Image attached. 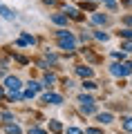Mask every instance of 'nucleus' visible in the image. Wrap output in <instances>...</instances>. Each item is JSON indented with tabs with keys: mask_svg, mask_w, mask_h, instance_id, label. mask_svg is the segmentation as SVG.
Returning a JSON list of instances; mask_svg holds the SVG:
<instances>
[{
	"mask_svg": "<svg viewBox=\"0 0 132 134\" xmlns=\"http://www.w3.org/2000/svg\"><path fill=\"white\" fill-rule=\"evenodd\" d=\"M56 38H58V47H61L63 52H74V49H76V40H74V34H72V31H67V29H58Z\"/></svg>",
	"mask_w": 132,
	"mask_h": 134,
	"instance_id": "f257e3e1",
	"label": "nucleus"
},
{
	"mask_svg": "<svg viewBox=\"0 0 132 134\" xmlns=\"http://www.w3.org/2000/svg\"><path fill=\"white\" fill-rule=\"evenodd\" d=\"M5 90L9 92V94H20V90H23L20 78H18V76H7V78H5Z\"/></svg>",
	"mask_w": 132,
	"mask_h": 134,
	"instance_id": "f03ea898",
	"label": "nucleus"
},
{
	"mask_svg": "<svg viewBox=\"0 0 132 134\" xmlns=\"http://www.w3.org/2000/svg\"><path fill=\"white\" fill-rule=\"evenodd\" d=\"M110 74L123 78V76H128V74H132V69L128 67V63H112V65H110Z\"/></svg>",
	"mask_w": 132,
	"mask_h": 134,
	"instance_id": "7ed1b4c3",
	"label": "nucleus"
},
{
	"mask_svg": "<svg viewBox=\"0 0 132 134\" xmlns=\"http://www.w3.org/2000/svg\"><path fill=\"white\" fill-rule=\"evenodd\" d=\"M34 43H36V38H34L31 34H27V31H23V34H20V38L16 40L18 47H27V45H34Z\"/></svg>",
	"mask_w": 132,
	"mask_h": 134,
	"instance_id": "20e7f679",
	"label": "nucleus"
},
{
	"mask_svg": "<svg viewBox=\"0 0 132 134\" xmlns=\"http://www.w3.org/2000/svg\"><path fill=\"white\" fill-rule=\"evenodd\" d=\"M43 100H45V103H52V105H61L63 96L61 94H54V92H47V94H43Z\"/></svg>",
	"mask_w": 132,
	"mask_h": 134,
	"instance_id": "39448f33",
	"label": "nucleus"
},
{
	"mask_svg": "<svg viewBox=\"0 0 132 134\" xmlns=\"http://www.w3.org/2000/svg\"><path fill=\"white\" fill-rule=\"evenodd\" d=\"M49 20H52L54 25H61V27H67V23H70L67 14H52V16H49Z\"/></svg>",
	"mask_w": 132,
	"mask_h": 134,
	"instance_id": "423d86ee",
	"label": "nucleus"
},
{
	"mask_svg": "<svg viewBox=\"0 0 132 134\" xmlns=\"http://www.w3.org/2000/svg\"><path fill=\"white\" fill-rule=\"evenodd\" d=\"M76 74H78L81 78H92V74H94V69H92V67H87V65H78L76 67Z\"/></svg>",
	"mask_w": 132,
	"mask_h": 134,
	"instance_id": "0eeeda50",
	"label": "nucleus"
},
{
	"mask_svg": "<svg viewBox=\"0 0 132 134\" xmlns=\"http://www.w3.org/2000/svg\"><path fill=\"white\" fill-rule=\"evenodd\" d=\"M0 16H2L5 20H16V11L9 9L7 5H2V2H0Z\"/></svg>",
	"mask_w": 132,
	"mask_h": 134,
	"instance_id": "6e6552de",
	"label": "nucleus"
},
{
	"mask_svg": "<svg viewBox=\"0 0 132 134\" xmlns=\"http://www.w3.org/2000/svg\"><path fill=\"white\" fill-rule=\"evenodd\" d=\"M96 121H99L101 125H110L114 121V116H112V112H99V114H96Z\"/></svg>",
	"mask_w": 132,
	"mask_h": 134,
	"instance_id": "1a4fd4ad",
	"label": "nucleus"
},
{
	"mask_svg": "<svg viewBox=\"0 0 132 134\" xmlns=\"http://www.w3.org/2000/svg\"><path fill=\"white\" fill-rule=\"evenodd\" d=\"M81 105V112H83V114H94L96 112V103L94 100H92V103H78Z\"/></svg>",
	"mask_w": 132,
	"mask_h": 134,
	"instance_id": "9d476101",
	"label": "nucleus"
},
{
	"mask_svg": "<svg viewBox=\"0 0 132 134\" xmlns=\"http://www.w3.org/2000/svg\"><path fill=\"white\" fill-rule=\"evenodd\" d=\"M92 23H94V25H105V23H108V16H105V14H94V16H92Z\"/></svg>",
	"mask_w": 132,
	"mask_h": 134,
	"instance_id": "9b49d317",
	"label": "nucleus"
},
{
	"mask_svg": "<svg viewBox=\"0 0 132 134\" xmlns=\"http://www.w3.org/2000/svg\"><path fill=\"white\" fill-rule=\"evenodd\" d=\"M5 132H7V134H20V127H18V125L7 123V125H5Z\"/></svg>",
	"mask_w": 132,
	"mask_h": 134,
	"instance_id": "f8f14e48",
	"label": "nucleus"
},
{
	"mask_svg": "<svg viewBox=\"0 0 132 134\" xmlns=\"http://www.w3.org/2000/svg\"><path fill=\"white\" fill-rule=\"evenodd\" d=\"M83 90H96V83L92 78H85L83 81Z\"/></svg>",
	"mask_w": 132,
	"mask_h": 134,
	"instance_id": "ddd939ff",
	"label": "nucleus"
},
{
	"mask_svg": "<svg viewBox=\"0 0 132 134\" xmlns=\"http://www.w3.org/2000/svg\"><path fill=\"white\" fill-rule=\"evenodd\" d=\"M119 36H121V38H125V40H132V29L128 27V29H121V31H119Z\"/></svg>",
	"mask_w": 132,
	"mask_h": 134,
	"instance_id": "4468645a",
	"label": "nucleus"
},
{
	"mask_svg": "<svg viewBox=\"0 0 132 134\" xmlns=\"http://www.w3.org/2000/svg\"><path fill=\"white\" fill-rule=\"evenodd\" d=\"M49 130H52V132H63V125L61 123H58V121H52V123H49Z\"/></svg>",
	"mask_w": 132,
	"mask_h": 134,
	"instance_id": "2eb2a0df",
	"label": "nucleus"
},
{
	"mask_svg": "<svg viewBox=\"0 0 132 134\" xmlns=\"http://www.w3.org/2000/svg\"><path fill=\"white\" fill-rule=\"evenodd\" d=\"M54 81H56V76H54V74H49V72H47V74H45V78H43V83H45V85H47V87H49V85H52V83H54Z\"/></svg>",
	"mask_w": 132,
	"mask_h": 134,
	"instance_id": "dca6fc26",
	"label": "nucleus"
},
{
	"mask_svg": "<svg viewBox=\"0 0 132 134\" xmlns=\"http://www.w3.org/2000/svg\"><path fill=\"white\" fill-rule=\"evenodd\" d=\"M94 38H96V40H103V43H105V40H108L110 36H108L105 31H94Z\"/></svg>",
	"mask_w": 132,
	"mask_h": 134,
	"instance_id": "f3484780",
	"label": "nucleus"
},
{
	"mask_svg": "<svg viewBox=\"0 0 132 134\" xmlns=\"http://www.w3.org/2000/svg\"><path fill=\"white\" fill-rule=\"evenodd\" d=\"M123 130L125 132H132V119H123Z\"/></svg>",
	"mask_w": 132,
	"mask_h": 134,
	"instance_id": "a211bd4d",
	"label": "nucleus"
},
{
	"mask_svg": "<svg viewBox=\"0 0 132 134\" xmlns=\"http://www.w3.org/2000/svg\"><path fill=\"white\" fill-rule=\"evenodd\" d=\"M27 134H47V132H45V130H40V127H36V125H34V127H29V130H27Z\"/></svg>",
	"mask_w": 132,
	"mask_h": 134,
	"instance_id": "6ab92c4d",
	"label": "nucleus"
},
{
	"mask_svg": "<svg viewBox=\"0 0 132 134\" xmlns=\"http://www.w3.org/2000/svg\"><path fill=\"white\" fill-rule=\"evenodd\" d=\"M92 100H94V98L87 96V94H81V96H78V103H92Z\"/></svg>",
	"mask_w": 132,
	"mask_h": 134,
	"instance_id": "aec40b11",
	"label": "nucleus"
},
{
	"mask_svg": "<svg viewBox=\"0 0 132 134\" xmlns=\"http://www.w3.org/2000/svg\"><path fill=\"white\" fill-rule=\"evenodd\" d=\"M45 58H47V60L52 63V65H54V63L58 60V58H56V54H52V52H45Z\"/></svg>",
	"mask_w": 132,
	"mask_h": 134,
	"instance_id": "412c9836",
	"label": "nucleus"
},
{
	"mask_svg": "<svg viewBox=\"0 0 132 134\" xmlns=\"http://www.w3.org/2000/svg\"><path fill=\"white\" fill-rule=\"evenodd\" d=\"M65 134H83V130H78V127H74V125H72V127L65 130Z\"/></svg>",
	"mask_w": 132,
	"mask_h": 134,
	"instance_id": "4be33fe9",
	"label": "nucleus"
},
{
	"mask_svg": "<svg viewBox=\"0 0 132 134\" xmlns=\"http://www.w3.org/2000/svg\"><path fill=\"white\" fill-rule=\"evenodd\" d=\"M83 134H103V130H99V127H87Z\"/></svg>",
	"mask_w": 132,
	"mask_h": 134,
	"instance_id": "5701e85b",
	"label": "nucleus"
},
{
	"mask_svg": "<svg viewBox=\"0 0 132 134\" xmlns=\"http://www.w3.org/2000/svg\"><path fill=\"white\" fill-rule=\"evenodd\" d=\"M121 49H125V52H132V40H125V43H121Z\"/></svg>",
	"mask_w": 132,
	"mask_h": 134,
	"instance_id": "b1692460",
	"label": "nucleus"
},
{
	"mask_svg": "<svg viewBox=\"0 0 132 134\" xmlns=\"http://www.w3.org/2000/svg\"><path fill=\"white\" fill-rule=\"evenodd\" d=\"M112 56H114V58H117V60H123V58H125V52H114V54H112Z\"/></svg>",
	"mask_w": 132,
	"mask_h": 134,
	"instance_id": "393cba45",
	"label": "nucleus"
},
{
	"mask_svg": "<svg viewBox=\"0 0 132 134\" xmlns=\"http://www.w3.org/2000/svg\"><path fill=\"white\" fill-rule=\"evenodd\" d=\"M123 23H125V25H132V16H125V18H123Z\"/></svg>",
	"mask_w": 132,
	"mask_h": 134,
	"instance_id": "a878e982",
	"label": "nucleus"
},
{
	"mask_svg": "<svg viewBox=\"0 0 132 134\" xmlns=\"http://www.w3.org/2000/svg\"><path fill=\"white\" fill-rule=\"evenodd\" d=\"M103 2H105L108 7H114V2H117V0H103Z\"/></svg>",
	"mask_w": 132,
	"mask_h": 134,
	"instance_id": "bb28decb",
	"label": "nucleus"
},
{
	"mask_svg": "<svg viewBox=\"0 0 132 134\" xmlns=\"http://www.w3.org/2000/svg\"><path fill=\"white\" fill-rule=\"evenodd\" d=\"M2 96H5V87L0 85V98H2Z\"/></svg>",
	"mask_w": 132,
	"mask_h": 134,
	"instance_id": "cd10ccee",
	"label": "nucleus"
},
{
	"mask_svg": "<svg viewBox=\"0 0 132 134\" xmlns=\"http://www.w3.org/2000/svg\"><path fill=\"white\" fill-rule=\"evenodd\" d=\"M90 2H92V0H90Z\"/></svg>",
	"mask_w": 132,
	"mask_h": 134,
	"instance_id": "c85d7f7f",
	"label": "nucleus"
}]
</instances>
